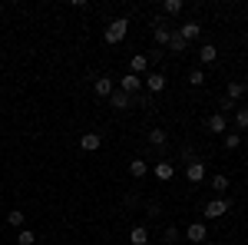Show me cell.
I'll list each match as a JSON object with an SVG mask.
<instances>
[{
	"instance_id": "cell-1",
	"label": "cell",
	"mask_w": 248,
	"mask_h": 245,
	"mask_svg": "<svg viewBox=\"0 0 248 245\" xmlns=\"http://www.w3.org/2000/svg\"><path fill=\"white\" fill-rule=\"evenodd\" d=\"M126 33H129V20H126V17H116V20L106 23V33H103V37H106L109 47H116V43H123V40H126Z\"/></svg>"
},
{
	"instance_id": "cell-2",
	"label": "cell",
	"mask_w": 248,
	"mask_h": 245,
	"mask_svg": "<svg viewBox=\"0 0 248 245\" xmlns=\"http://www.w3.org/2000/svg\"><path fill=\"white\" fill-rule=\"evenodd\" d=\"M229 209H232L229 199H212L209 206H205V219H222V215H225Z\"/></svg>"
},
{
	"instance_id": "cell-3",
	"label": "cell",
	"mask_w": 248,
	"mask_h": 245,
	"mask_svg": "<svg viewBox=\"0 0 248 245\" xmlns=\"http://www.w3.org/2000/svg\"><path fill=\"white\" fill-rule=\"evenodd\" d=\"M175 33L186 40V43H189V40H199V37H202V23H199V20H189V23H182Z\"/></svg>"
},
{
	"instance_id": "cell-4",
	"label": "cell",
	"mask_w": 248,
	"mask_h": 245,
	"mask_svg": "<svg viewBox=\"0 0 248 245\" xmlns=\"http://www.w3.org/2000/svg\"><path fill=\"white\" fill-rule=\"evenodd\" d=\"M119 90L126 96H136L139 90H142V76H133V73H126L123 80H119Z\"/></svg>"
},
{
	"instance_id": "cell-5",
	"label": "cell",
	"mask_w": 248,
	"mask_h": 245,
	"mask_svg": "<svg viewBox=\"0 0 248 245\" xmlns=\"http://www.w3.org/2000/svg\"><path fill=\"white\" fill-rule=\"evenodd\" d=\"M142 86H146L149 93H162V90H166V73H159V70H155V73H146Z\"/></svg>"
},
{
	"instance_id": "cell-6",
	"label": "cell",
	"mask_w": 248,
	"mask_h": 245,
	"mask_svg": "<svg viewBox=\"0 0 248 245\" xmlns=\"http://www.w3.org/2000/svg\"><path fill=\"white\" fill-rule=\"evenodd\" d=\"M99 146H103V136H99V132H83V136H79V149L83 152H96Z\"/></svg>"
},
{
	"instance_id": "cell-7",
	"label": "cell",
	"mask_w": 248,
	"mask_h": 245,
	"mask_svg": "<svg viewBox=\"0 0 248 245\" xmlns=\"http://www.w3.org/2000/svg\"><path fill=\"white\" fill-rule=\"evenodd\" d=\"M186 179H189V182H202V179H205V163H202V159H192L189 166H186Z\"/></svg>"
},
{
	"instance_id": "cell-8",
	"label": "cell",
	"mask_w": 248,
	"mask_h": 245,
	"mask_svg": "<svg viewBox=\"0 0 248 245\" xmlns=\"http://www.w3.org/2000/svg\"><path fill=\"white\" fill-rule=\"evenodd\" d=\"M93 93H96V96H103V99H109V96L116 93L113 80H109V76H99V80L93 83Z\"/></svg>"
},
{
	"instance_id": "cell-9",
	"label": "cell",
	"mask_w": 248,
	"mask_h": 245,
	"mask_svg": "<svg viewBox=\"0 0 248 245\" xmlns=\"http://www.w3.org/2000/svg\"><path fill=\"white\" fill-rule=\"evenodd\" d=\"M129 73H133V76L149 73V57H146V53H136V57L129 60Z\"/></svg>"
},
{
	"instance_id": "cell-10",
	"label": "cell",
	"mask_w": 248,
	"mask_h": 245,
	"mask_svg": "<svg viewBox=\"0 0 248 245\" xmlns=\"http://www.w3.org/2000/svg\"><path fill=\"white\" fill-rule=\"evenodd\" d=\"M186 239H189V242H205V239H209V229L202 226V222H192V226L186 229Z\"/></svg>"
},
{
	"instance_id": "cell-11",
	"label": "cell",
	"mask_w": 248,
	"mask_h": 245,
	"mask_svg": "<svg viewBox=\"0 0 248 245\" xmlns=\"http://www.w3.org/2000/svg\"><path fill=\"white\" fill-rule=\"evenodd\" d=\"M153 176H155V179H159V182H169L172 176H175V166H172V163H166V159H162V163H155Z\"/></svg>"
},
{
	"instance_id": "cell-12",
	"label": "cell",
	"mask_w": 248,
	"mask_h": 245,
	"mask_svg": "<svg viewBox=\"0 0 248 245\" xmlns=\"http://www.w3.org/2000/svg\"><path fill=\"white\" fill-rule=\"evenodd\" d=\"M242 96H245V83L232 80V83H229V90H225V99H232V103H238Z\"/></svg>"
},
{
	"instance_id": "cell-13",
	"label": "cell",
	"mask_w": 248,
	"mask_h": 245,
	"mask_svg": "<svg viewBox=\"0 0 248 245\" xmlns=\"http://www.w3.org/2000/svg\"><path fill=\"white\" fill-rule=\"evenodd\" d=\"M146 172H149V163H146V159H133V163H129V176H133V179H142Z\"/></svg>"
},
{
	"instance_id": "cell-14",
	"label": "cell",
	"mask_w": 248,
	"mask_h": 245,
	"mask_svg": "<svg viewBox=\"0 0 248 245\" xmlns=\"http://www.w3.org/2000/svg\"><path fill=\"white\" fill-rule=\"evenodd\" d=\"M109 103H113V110H126V106L133 103V96H126L123 90H116V93L109 96Z\"/></svg>"
},
{
	"instance_id": "cell-15",
	"label": "cell",
	"mask_w": 248,
	"mask_h": 245,
	"mask_svg": "<svg viewBox=\"0 0 248 245\" xmlns=\"http://www.w3.org/2000/svg\"><path fill=\"white\" fill-rule=\"evenodd\" d=\"M153 37H155V43H159V47H169V30H166V27H162V23H159V20H155V30H153Z\"/></svg>"
},
{
	"instance_id": "cell-16",
	"label": "cell",
	"mask_w": 248,
	"mask_h": 245,
	"mask_svg": "<svg viewBox=\"0 0 248 245\" xmlns=\"http://www.w3.org/2000/svg\"><path fill=\"white\" fill-rule=\"evenodd\" d=\"M215 57H218V50H215L212 43H205V47L199 50V63H215Z\"/></svg>"
},
{
	"instance_id": "cell-17",
	"label": "cell",
	"mask_w": 248,
	"mask_h": 245,
	"mask_svg": "<svg viewBox=\"0 0 248 245\" xmlns=\"http://www.w3.org/2000/svg\"><path fill=\"white\" fill-rule=\"evenodd\" d=\"M225 126H229V123H225V116H222V113H212L209 116V130L212 132H225Z\"/></svg>"
},
{
	"instance_id": "cell-18",
	"label": "cell",
	"mask_w": 248,
	"mask_h": 245,
	"mask_svg": "<svg viewBox=\"0 0 248 245\" xmlns=\"http://www.w3.org/2000/svg\"><path fill=\"white\" fill-rule=\"evenodd\" d=\"M129 239H133V245H149V232L142 226H136L133 232H129Z\"/></svg>"
},
{
	"instance_id": "cell-19",
	"label": "cell",
	"mask_w": 248,
	"mask_h": 245,
	"mask_svg": "<svg viewBox=\"0 0 248 245\" xmlns=\"http://www.w3.org/2000/svg\"><path fill=\"white\" fill-rule=\"evenodd\" d=\"M186 47H189V43L179 37V33H172V37H169V50H172V53H186Z\"/></svg>"
},
{
	"instance_id": "cell-20",
	"label": "cell",
	"mask_w": 248,
	"mask_h": 245,
	"mask_svg": "<svg viewBox=\"0 0 248 245\" xmlns=\"http://www.w3.org/2000/svg\"><path fill=\"white\" fill-rule=\"evenodd\" d=\"M235 130H248V110L245 106L235 110Z\"/></svg>"
},
{
	"instance_id": "cell-21",
	"label": "cell",
	"mask_w": 248,
	"mask_h": 245,
	"mask_svg": "<svg viewBox=\"0 0 248 245\" xmlns=\"http://www.w3.org/2000/svg\"><path fill=\"white\" fill-rule=\"evenodd\" d=\"M33 242H37V235H33L30 229H20L17 232V245H33Z\"/></svg>"
},
{
	"instance_id": "cell-22",
	"label": "cell",
	"mask_w": 248,
	"mask_h": 245,
	"mask_svg": "<svg viewBox=\"0 0 248 245\" xmlns=\"http://www.w3.org/2000/svg\"><path fill=\"white\" fill-rule=\"evenodd\" d=\"M242 146V132H229L225 136V149H238Z\"/></svg>"
},
{
	"instance_id": "cell-23",
	"label": "cell",
	"mask_w": 248,
	"mask_h": 245,
	"mask_svg": "<svg viewBox=\"0 0 248 245\" xmlns=\"http://www.w3.org/2000/svg\"><path fill=\"white\" fill-rule=\"evenodd\" d=\"M212 189H215V192H225V189H229V179H225V176H212Z\"/></svg>"
},
{
	"instance_id": "cell-24",
	"label": "cell",
	"mask_w": 248,
	"mask_h": 245,
	"mask_svg": "<svg viewBox=\"0 0 248 245\" xmlns=\"http://www.w3.org/2000/svg\"><path fill=\"white\" fill-rule=\"evenodd\" d=\"M189 83H192V86H202V83H205V73H202V70H192V73H189Z\"/></svg>"
},
{
	"instance_id": "cell-25",
	"label": "cell",
	"mask_w": 248,
	"mask_h": 245,
	"mask_svg": "<svg viewBox=\"0 0 248 245\" xmlns=\"http://www.w3.org/2000/svg\"><path fill=\"white\" fill-rule=\"evenodd\" d=\"M149 143H153V146H162V143H166V132H162V130H153V132H149Z\"/></svg>"
},
{
	"instance_id": "cell-26",
	"label": "cell",
	"mask_w": 248,
	"mask_h": 245,
	"mask_svg": "<svg viewBox=\"0 0 248 245\" xmlns=\"http://www.w3.org/2000/svg\"><path fill=\"white\" fill-rule=\"evenodd\" d=\"M162 10H166V14H179V10H182V3H179V0H166V3H162Z\"/></svg>"
},
{
	"instance_id": "cell-27",
	"label": "cell",
	"mask_w": 248,
	"mask_h": 245,
	"mask_svg": "<svg viewBox=\"0 0 248 245\" xmlns=\"http://www.w3.org/2000/svg\"><path fill=\"white\" fill-rule=\"evenodd\" d=\"M7 219H10V226H23V212H20V209L7 212Z\"/></svg>"
},
{
	"instance_id": "cell-28",
	"label": "cell",
	"mask_w": 248,
	"mask_h": 245,
	"mask_svg": "<svg viewBox=\"0 0 248 245\" xmlns=\"http://www.w3.org/2000/svg\"><path fill=\"white\" fill-rule=\"evenodd\" d=\"M218 106H222V116H225V113H235V110H238V103H232V99H222Z\"/></svg>"
},
{
	"instance_id": "cell-29",
	"label": "cell",
	"mask_w": 248,
	"mask_h": 245,
	"mask_svg": "<svg viewBox=\"0 0 248 245\" xmlns=\"http://www.w3.org/2000/svg\"><path fill=\"white\" fill-rule=\"evenodd\" d=\"M175 239H179V229H175V226H169V229H166V245H169V242H175Z\"/></svg>"
},
{
	"instance_id": "cell-30",
	"label": "cell",
	"mask_w": 248,
	"mask_h": 245,
	"mask_svg": "<svg viewBox=\"0 0 248 245\" xmlns=\"http://www.w3.org/2000/svg\"><path fill=\"white\" fill-rule=\"evenodd\" d=\"M159 245H166V242H159Z\"/></svg>"
}]
</instances>
